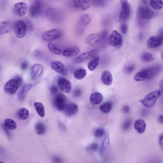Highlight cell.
<instances>
[{
  "instance_id": "37",
  "label": "cell",
  "mask_w": 163,
  "mask_h": 163,
  "mask_svg": "<svg viewBox=\"0 0 163 163\" xmlns=\"http://www.w3.org/2000/svg\"><path fill=\"white\" fill-rule=\"evenodd\" d=\"M141 58L142 61L146 62H151L154 60L153 55L149 52H146L143 54Z\"/></svg>"
},
{
  "instance_id": "34",
  "label": "cell",
  "mask_w": 163,
  "mask_h": 163,
  "mask_svg": "<svg viewBox=\"0 0 163 163\" xmlns=\"http://www.w3.org/2000/svg\"><path fill=\"white\" fill-rule=\"evenodd\" d=\"M47 47L52 53L56 54V55H60L62 53V50L58 47L53 43H49L47 45Z\"/></svg>"
},
{
  "instance_id": "50",
  "label": "cell",
  "mask_w": 163,
  "mask_h": 163,
  "mask_svg": "<svg viewBox=\"0 0 163 163\" xmlns=\"http://www.w3.org/2000/svg\"><path fill=\"white\" fill-rule=\"evenodd\" d=\"M81 91L79 89H77L74 92V95L76 97L79 96L81 94Z\"/></svg>"
},
{
  "instance_id": "51",
  "label": "cell",
  "mask_w": 163,
  "mask_h": 163,
  "mask_svg": "<svg viewBox=\"0 0 163 163\" xmlns=\"http://www.w3.org/2000/svg\"><path fill=\"white\" fill-rule=\"evenodd\" d=\"M159 121L160 122V123L162 124L163 123V116L162 115H161L159 118Z\"/></svg>"
},
{
  "instance_id": "25",
  "label": "cell",
  "mask_w": 163,
  "mask_h": 163,
  "mask_svg": "<svg viewBox=\"0 0 163 163\" xmlns=\"http://www.w3.org/2000/svg\"><path fill=\"white\" fill-rule=\"evenodd\" d=\"M74 4L76 8L83 11L89 9L90 6L89 2L86 1H82V0L75 1Z\"/></svg>"
},
{
  "instance_id": "7",
  "label": "cell",
  "mask_w": 163,
  "mask_h": 163,
  "mask_svg": "<svg viewBox=\"0 0 163 163\" xmlns=\"http://www.w3.org/2000/svg\"><path fill=\"white\" fill-rule=\"evenodd\" d=\"M14 30L15 35L18 38H21L25 36L27 28L25 22L22 20H19L14 24Z\"/></svg>"
},
{
  "instance_id": "20",
  "label": "cell",
  "mask_w": 163,
  "mask_h": 163,
  "mask_svg": "<svg viewBox=\"0 0 163 163\" xmlns=\"http://www.w3.org/2000/svg\"><path fill=\"white\" fill-rule=\"evenodd\" d=\"M101 79L102 83L106 85L109 86L112 84V75L108 71H104L102 73Z\"/></svg>"
},
{
  "instance_id": "38",
  "label": "cell",
  "mask_w": 163,
  "mask_h": 163,
  "mask_svg": "<svg viewBox=\"0 0 163 163\" xmlns=\"http://www.w3.org/2000/svg\"><path fill=\"white\" fill-rule=\"evenodd\" d=\"M132 121L130 119L126 120L122 125V128L123 130L126 131L128 130L131 126Z\"/></svg>"
},
{
  "instance_id": "4",
  "label": "cell",
  "mask_w": 163,
  "mask_h": 163,
  "mask_svg": "<svg viewBox=\"0 0 163 163\" xmlns=\"http://www.w3.org/2000/svg\"><path fill=\"white\" fill-rule=\"evenodd\" d=\"M121 5V11L119 16L121 22L126 21L130 18L131 13V6L130 3L126 0L120 1Z\"/></svg>"
},
{
  "instance_id": "26",
  "label": "cell",
  "mask_w": 163,
  "mask_h": 163,
  "mask_svg": "<svg viewBox=\"0 0 163 163\" xmlns=\"http://www.w3.org/2000/svg\"><path fill=\"white\" fill-rule=\"evenodd\" d=\"M12 24L9 21L0 23V35L9 33L12 29Z\"/></svg>"
},
{
  "instance_id": "48",
  "label": "cell",
  "mask_w": 163,
  "mask_h": 163,
  "mask_svg": "<svg viewBox=\"0 0 163 163\" xmlns=\"http://www.w3.org/2000/svg\"><path fill=\"white\" fill-rule=\"evenodd\" d=\"M2 128L3 129L4 132L6 134L7 136L9 137H11V135L10 132L9 131V130L8 128H7L4 125V124H2Z\"/></svg>"
},
{
  "instance_id": "9",
  "label": "cell",
  "mask_w": 163,
  "mask_h": 163,
  "mask_svg": "<svg viewBox=\"0 0 163 163\" xmlns=\"http://www.w3.org/2000/svg\"><path fill=\"white\" fill-rule=\"evenodd\" d=\"M99 53V50L96 49L85 52L77 57L75 60V62L76 63L83 62L87 60L96 57Z\"/></svg>"
},
{
  "instance_id": "41",
  "label": "cell",
  "mask_w": 163,
  "mask_h": 163,
  "mask_svg": "<svg viewBox=\"0 0 163 163\" xmlns=\"http://www.w3.org/2000/svg\"><path fill=\"white\" fill-rule=\"evenodd\" d=\"M52 161L53 163H64L62 159L57 156H54L52 158Z\"/></svg>"
},
{
  "instance_id": "27",
  "label": "cell",
  "mask_w": 163,
  "mask_h": 163,
  "mask_svg": "<svg viewBox=\"0 0 163 163\" xmlns=\"http://www.w3.org/2000/svg\"><path fill=\"white\" fill-rule=\"evenodd\" d=\"M29 115V110L25 108H20L18 111L17 116L20 120H26L28 119Z\"/></svg>"
},
{
  "instance_id": "52",
  "label": "cell",
  "mask_w": 163,
  "mask_h": 163,
  "mask_svg": "<svg viewBox=\"0 0 163 163\" xmlns=\"http://www.w3.org/2000/svg\"><path fill=\"white\" fill-rule=\"evenodd\" d=\"M162 140H163V135L162 134L161 135L159 138V141H160V143L161 144L160 145H161V144H162Z\"/></svg>"
},
{
  "instance_id": "24",
  "label": "cell",
  "mask_w": 163,
  "mask_h": 163,
  "mask_svg": "<svg viewBox=\"0 0 163 163\" xmlns=\"http://www.w3.org/2000/svg\"><path fill=\"white\" fill-rule=\"evenodd\" d=\"M91 21V18L89 15L87 14H82L79 19L78 26L83 29L90 24Z\"/></svg>"
},
{
  "instance_id": "17",
  "label": "cell",
  "mask_w": 163,
  "mask_h": 163,
  "mask_svg": "<svg viewBox=\"0 0 163 163\" xmlns=\"http://www.w3.org/2000/svg\"><path fill=\"white\" fill-rule=\"evenodd\" d=\"M43 71V67L39 64L34 65L32 68L31 75L32 79L35 80L42 75Z\"/></svg>"
},
{
  "instance_id": "10",
  "label": "cell",
  "mask_w": 163,
  "mask_h": 163,
  "mask_svg": "<svg viewBox=\"0 0 163 163\" xmlns=\"http://www.w3.org/2000/svg\"><path fill=\"white\" fill-rule=\"evenodd\" d=\"M123 42V39L120 34L116 30L113 31L108 39V44L111 46H120Z\"/></svg>"
},
{
  "instance_id": "47",
  "label": "cell",
  "mask_w": 163,
  "mask_h": 163,
  "mask_svg": "<svg viewBox=\"0 0 163 163\" xmlns=\"http://www.w3.org/2000/svg\"><path fill=\"white\" fill-rule=\"evenodd\" d=\"M28 62L25 61V62H23L21 65H20V68L22 70H25L28 68Z\"/></svg>"
},
{
  "instance_id": "54",
  "label": "cell",
  "mask_w": 163,
  "mask_h": 163,
  "mask_svg": "<svg viewBox=\"0 0 163 163\" xmlns=\"http://www.w3.org/2000/svg\"><path fill=\"white\" fill-rule=\"evenodd\" d=\"M0 163H5L2 161H0Z\"/></svg>"
},
{
  "instance_id": "33",
  "label": "cell",
  "mask_w": 163,
  "mask_h": 163,
  "mask_svg": "<svg viewBox=\"0 0 163 163\" xmlns=\"http://www.w3.org/2000/svg\"><path fill=\"white\" fill-rule=\"evenodd\" d=\"M4 125L9 130H13L17 128L16 122L12 120L9 119H5L4 120Z\"/></svg>"
},
{
  "instance_id": "40",
  "label": "cell",
  "mask_w": 163,
  "mask_h": 163,
  "mask_svg": "<svg viewBox=\"0 0 163 163\" xmlns=\"http://www.w3.org/2000/svg\"><path fill=\"white\" fill-rule=\"evenodd\" d=\"M106 2L104 1H92V3L97 7H102L105 5Z\"/></svg>"
},
{
  "instance_id": "19",
  "label": "cell",
  "mask_w": 163,
  "mask_h": 163,
  "mask_svg": "<svg viewBox=\"0 0 163 163\" xmlns=\"http://www.w3.org/2000/svg\"><path fill=\"white\" fill-rule=\"evenodd\" d=\"M78 110V105L75 103H71L66 105L64 111L67 116H71L76 114Z\"/></svg>"
},
{
  "instance_id": "12",
  "label": "cell",
  "mask_w": 163,
  "mask_h": 163,
  "mask_svg": "<svg viewBox=\"0 0 163 163\" xmlns=\"http://www.w3.org/2000/svg\"><path fill=\"white\" fill-rule=\"evenodd\" d=\"M138 15L141 18L148 19L153 18L154 15V12L151 9L145 6H140L138 10Z\"/></svg>"
},
{
  "instance_id": "1",
  "label": "cell",
  "mask_w": 163,
  "mask_h": 163,
  "mask_svg": "<svg viewBox=\"0 0 163 163\" xmlns=\"http://www.w3.org/2000/svg\"><path fill=\"white\" fill-rule=\"evenodd\" d=\"M161 91V89H159L149 93L144 99L140 100V102L147 107L153 106L157 99L160 96Z\"/></svg>"
},
{
  "instance_id": "21",
  "label": "cell",
  "mask_w": 163,
  "mask_h": 163,
  "mask_svg": "<svg viewBox=\"0 0 163 163\" xmlns=\"http://www.w3.org/2000/svg\"><path fill=\"white\" fill-rule=\"evenodd\" d=\"M103 99V95L99 92H94L92 93L90 97V103L94 105L100 104Z\"/></svg>"
},
{
  "instance_id": "22",
  "label": "cell",
  "mask_w": 163,
  "mask_h": 163,
  "mask_svg": "<svg viewBox=\"0 0 163 163\" xmlns=\"http://www.w3.org/2000/svg\"><path fill=\"white\" fill-rule=\"evenodd\" d=\"M32 86V85L31 84H26L20 89L18 94V98L20 101H23L24 99Z\"/></svg>"
},
{
  "instance_id": "32",
  "label": "cell",
  "mask_w": 163,
  "mask_h": 163,
  "mask_svg": "<svg viewBox=\"0 0 163 163\" xmlns=\"http://www.w3.org/2000/svg\"><path fill=\"white\" fill-rule=\"evenodd\" d=\"M36 110L39 116L42 117L45 116V112L44 107L43 104L39 102H36L34 103Z\"/></svg>"
},
{
  "instance_id": "15",
  "label": "cell",
  "mask_w": 163,
  "mask_h": 163,
  "mask_svg": "<svg viewBox=\"0 0 163 163\" xmlns=\"http://www.w3.org/2000/svg\"><path fill=\"white\" fill-rule=\"evenodd\" d=\"M27 10L26 4L23 2L16 4L13 8V10L15 14L19 17H22L25 14Z\"/></svg>"
},
{
  "instance_id": "16",
  "label": "cell",
  "mask_w": 163,
  "mask_h": 163,
  "mask_svg": "<svg viewBox=\"0 0 163 163\" xmlns=\"http://www.w3.org/2000/svg\"><path fill=\"white\" fill-rule=\"evenodd\" d=\"M162 43V38L159 36H152L147 40V45L149 48H154L161 45Z\"/></svg>"
},
{
  "instance_id": "18",
  "label": "cell",
  "mask_w": 163,
  "mask_h": 163,
  "mask_svg": "<svg viewBox=\"0 0 163 163\" xmlns=\"http://www.w3.org/2000/svg\"><path fill=\"white\" fill-rule=\"evenodd\" d=\"M79 47L77 46H73L68 47L63 51V55L67 57L77 56L80 53Z\"/></svg>"
},
{
  "instance_id": "28",
  "label": "cell",
  "mask_w": 163,
  "mask_h": 163,
  "mask_svg": "<svg viewBox=\"0 0 163 163\" xmlns=\"http://www.w3.org/2000/svg\"><path fill=\"white\" fill-rule=\"evenodd\" d=\"M46 16L52 20H56L58 18L59 14L57 11L55 9H50L46 12Z\"/></svg>"
},
{
  "instance_id": "8",
  "label": "cell",
  "mask_w": 163,
  "mask_h": 163,
  "mask_svg": "<svg viewBox=\"0 0 163 163\" xmlns=\"http://www.w3.org/2000/svg\"><path fill=\"white\" fill-rule=\"evenodd\" d=\"M42 10V4L41 2L39 0L34 1L30 6V15L33 18L37 17L40 15Z\"/></svg>"
},
{
  "instance_id": "29",
  "label": "cell",
  "mask_w": 163,
  "mask_h": 163,
  "mask_svg": "<svg viewBox=\"0 0 163 163\" xmlns=\"http://www.w3.org/2000/svg\"><path fill=\"white\" fill-rule=\"evenodd\" d=\"M113 103L111 101H108L102 104L99 107V110L102 113H108L112 109Z\"/></svg>"
},
{
  "instance_id": "45",
  "label": "cell",
  "mask_w": 163,
  "mask_h": 163,
  "mask_svg": "<svg viewBox=\"0 0 163 163\" xmlns=\"http://www.w3.org/2000/svg\"><path fill=\"white\" fill-rule=\"evenodd\" d=\"M27 20V21L26 22H25L26 25L27 29L28 28V29H29L30 30H33V27L32 23L30 21V20Z\"/></svg>"
},
{
  "instance_id": "42",
  "label": "cell",
  "mask_w": 163,
  "mask_h": 163,
  "mask_svg": "<svg viewBox=\"0 0 163 163\" xmlns=\"http://www.w3.org/2000/svg\"><path fill=\"white\" fill-rule=\"evenodd\" d=\"M134 66L133 65H129L125 68V71L126 73L130 74L134 70Z\"/></svg>"
},
{
  "instance_id": "23",
  "label": "cell",
  "mask_w": 163,
  "mask_h": 163,
  "mask_svg": "<svg viewBox=\"0 0 163 163\" xmlns=\"http://www.w3.org/2000/svg\"><path fill=\"white\" fill-rule=\"evenodd\" d=\"M146 127V124L143 120H136L134 122V128L140 134L144 133L145 132Z\"/></svg>"
},
{
  "instance_id": "31",
  "label": "cell",
  "mask_w": 163,
  "mask_h": 163,
  "mask_svg": "<svg viewBox=\"0 0 163 163\" xmlns=\"http://www.w3.org/2000/svg\"><path fill=\"white\" fill-rule=\"evenodd\" d=\"M99 57L97 56L92 58L88 65V69L90 71H93L96 69L99 65Z\"/></svg>"
},
{
  "instance_id": "35",
  "label": "cell",
  "mask_w": 163,
  "mask_h": 163,
  "mask_svg": "<svg viewBox=\"0 0 163 163\" xmlns=\"http://www.w3.org/2000/svg\"><path fill=\"white\" fill-rule=\"evenodd\" d=\"M150 5L155 9H160L162 8L163 2L161 0H154L150 1Z\"/></svg>"
},
{
  "instance_id": "39",
  "label": "cell",
  "mask_w": 163,
  "mask_h": 163,
  "mask_svg": "<svg viewBox=\"0 0 163 163\" xmlns=\"http://www.w3.org/2000/svg\"><path fill=\"white\" fill-rule=\"evenodd\" d=\"M104 133V130L103 128H99L95 130L94 132V135L96 137L100 138L103 136Z\"/></svg>"
},
{
  "instance_id": "14",
  "label": "cell",
  "mask_w": 163,
  "mask_h": 163,
  "mask_svg": "<svg viewBox=\"0 0 163 163\" xmlns=\"http://www.w3.org/2000/svg\"><path fill=\"white\" fill-rule=\"evenodd\" d=\"M52 69L57 72L66 76L68 74L66 67L62 63L58 61H54L51 63Z\"/></svg>"
},
{
  "instance_id": "11",
  "label": "cell",
  "mask_w": 163,
  "mask_h": 163,
  "mask_svg": "<svg viewBox=\"0 0 163 163\" xmlns=\"http://www.w3.org/2000/svg\"><path fill=\"white\" fill-rule=\"evenodd\" d=\"M54 104L58 110L64 111L67 104L66 97L63 94H58L54 99Z\"/></svg>"
},
{
  "instance_id": "53",
  "label": "cell",
  "mask_w": 163,
  "mask_h": 163,
  "mask_svg": "<svg viewBox=\"0 0 163 163\" xmlns=\"http://www.w3.org/2000/svg\"><path fill=\"white\" fill-rule=\"evenodd\" d=\"M159 34H160V36H159L162 38L163 32H162V29H160V31Z\"/></svg>"
},
{
  "instance_id": "36",
  "label": "cell",
  "mask_w": 163,
  "mask_h": 163,
  "mask_svg": "<svg viewBox=\"0 0 163 163\" xmlns=\"http://www.w3.org/2000/svg\"><path fill=\"white\" fill-rule=\"evenodd\" d=\"M35 128L37 133L39 135H43L45 132V127L44 125L40 122H39L36 124Z\"/></svg>"
},
{
  "instance_id": "2",
  "label": "cell",
  "mask_w": 163,
  "mask_h": 163,
  "mask_svg": "<svg viewBox=\"0 0 163 163\" xmlns=\"http://www.w3.org/2000/svg\"><path fill=\"white\" fill-rule=\"evenodd\" d=\"M107 32L103 31L100 33H93L87 36L85 39L86 43L90 46L98 45L105 39Z\"/></svg>"
},
{
  "instance_id": "13",
  "label": "cell",
  "mask_w": 163,
  "mask_h": 163,
  "mask_svg": "<svg viewBox=\"0 0 163 163\" xmlns=\"http://www.w3.org/2000/svg\"><path fill=\"white\" fill-rule=\"evenodd\" d=\"M57 84L60 89L63 92L69 93L71 92V85L69 80L65 78H60L58 80Z\"/></svg>"
},
{
  "instance_id": "46",
  "label": "cell",
  "mask_w": 163,
  "mask_h": 163,
  "mask_svg": "<svg viewBox=\"0 0 163 163\" xmlns=\"http://www.w3.org/2000/svg\"><path fill=\"white\" fill-rule=\"evenodd\" d=\"M99 147L98 145L95 143L92 144L89 147V149L93 151H96Z\"/></svg>"
},
{
  "instance_id": "30",
  "label": "cell",
  "mask_w": 163,
  "mask_h": 163,
  "mask_svg": "<svg viewBox=\"0 0 163 163\" xmlns=\"http://www.w3.org/2000/svg\"><path fill=\"white\" fill-rule=\"evenodd\" d=\"M87 71L83 68L76 70L74 71V75L75 78L78 80L83 79L86 76Z\"/></svg>"
},
{
  "instance_id": "3",
  "label": "cell",
  "mask_w": 163,
  "mask_h": 163,
  "mask_svg": "<svg viewBox=\"0 0 163 163\" xmlns=\"http://www.w3.org/2000/svg\"><path fill=\"white\" fill-rule=\"evenodd\" d=\"M22 83V78L19 76H16L9 80L5 84L4 87V89L10 94H14Z\"/></svg>"
},
{
  "instance_id": "44",
  "label": "cell",
  "mask_w": 163,
  "mask_h": 163,
  "mask_svg": "<svg viewBox=\"0 0 163 163\" xmlns=\"http://www.w3.org/2000/svg\"><path fill=\"white\" fill-rule=\"evenodd\" d=\"M58 89L57 87L55 85H52L50 88V92L52 95H55L58 92Z\"/></svg>"
},
{
  "instance_id": "43",
  "label": "cell",
  "mask_w": 163,
  "mask_h": 163,
  "mask_svg": "<svg viewBox=\"0 0 163 163\" xmlns=\"http://www.w3.org/2000/svg\"><path fill=\"white\" fill-rule=\"evenodd\" d=\"M120 30L121 33L124 34H125L128 31V26L126 23L122 24L120 26Z\"/></svg>"
},
{
  "instance_id": "49",
  "label": "cell",
  "mask_w": 163,
  "mask_h": 163,
  "mask_svg": "<svg viewBox=\"0 0 163 163\" xmlns=\"http://www.w3.org/2000/svg\"><path fill=\"white\" fill-rule=\"evenodd\" d=\"M130 111V106L128 105H125L122 107V111L125 113H128Z\"/></svg>"
},
{
  "instance_id": "6",
  "label": "cell",
  "mask_w": 163,
  "mask_h": 163,
  "mask_svg": "<svg viewBox=\"0 0 163 163\" xmlns=\"http://www.w3.org/2000/svg\"><path fill=\"white\" fill-rule=\"evenodd\" d=\"M161 69L160 66L155 65L142 70L145 80H150L154 78L159 73Z\"/></svg>"
},
{
  "instance_id": "5",
  "label": "cell",
  "mask_w": 163,
  "mask_h": 163,
  "mask_svg": "<svg viewBox=\"0 0 163 163\" xmlns=\"http://www.w3.org/2000/svg\"><path fill=\"white\" fill-rule=\"evenodd\" d=\"M61 36V31L58 29H55L44 32L42 37L44 41L50 43L58 39Z\"/></svg>"
}]
</instances>
